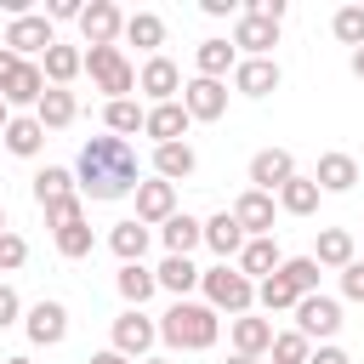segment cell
I'll list each match as a JSON object with an SVG mask.
<instances>
[{
	"label": "cell",
	"mask_w": 364,
	"mask_h": 364,
	"mask_svg": "<svg viewBox=\"0 0 364 364\" xmlns=\"http://www.w3.org/2000/svg\"><path fill=\"white\" fill-rule=\"evenodd\" d=\"M125 40L159 57V46H165V17H159V11H131V17H125Z\"/></svg>",
	"instance_id": "cell-33"
},
{
	"label": "cell",
	"mask_w": 364,
	"mask_h": 364,
	"mask_svg": "<svg viewBox=\"0 0 364 364\" xmlns=\"http://www.w3.org/2000/svg\"><path fill=\"white\" fill-rule=\"evenodd\" d=\"M182 85H188V80H182V68H176L171 57H148V63L136 68V91L154 97V108H159V102H176Z\"/></svg>",
	"instance_id": "cell-8"
},
{
	"label": "cell",
	"mask_w": 364,
	"mask_h": 364,
	"mask_svg": "<svg viewBox=\"0 0 364 364\" xmlns=\"http://www.w3.org/2000/svg\"><path fill=\"white\" fill-rule=\"evenodd\" d=\"M279 210H284V216H313V210H318V182L296 171V176L279 188Z\"/></svg>",
	"instance_id": "cell-32"
},
{
	"label": "cell",
	"mask_w": 364,
	"mask_h": 364,
	"mask_svg": "<svg viewBox=\"0 0 364 364\" xmlns=\"http://www.w3.org/2000/svg\"><path fill=\"white\" fill-rule=\"evenodd\" d=\"M142 364H171V358H154V353H148V358H142Z\"/></svg>",
	"instance_id": "cell-56"
},
{
	"label": "cell",
	"mask_w": 364,
	"mask_h": 364,
	"mask_svg": "<svg viewBox=\"0 0 364 364\" xmlns=\"http://www.w3.org/2000/svg\"><path fill=\"white\" fill-rule=\"evenodd\" d=\"M273 46H279V23H267V17H256V11H239V23H233V51L267 57Z\"/></svg>",
	"instance_id": "cell-15"
},
{
	"label": "cell",
	"mask_w": 364,
	"mask_h": 364,
	"mask_svg": "<svg viewBox=\"0 0 364 364\" xmlns=\"http://www.w3.org/2000/svg\"><path fill=\"white\" fill-rule=\"evenodd\" d=\"M353 80H364V46L353 51Z\"/></svg>",
	"instance_id": "cell-52"
},
{
	"label": "cell",
	"mask_w": 364,
	"mask_h": 364,
	"mask_svg": "<svg viewBox=\"0 0 364 364\" xmlns=\"http://www.w3.org/2000/svg\"><path fill=\"white\" fill-rule=\"evenodd\" d=\"M205 6V17H233L239 23V0H199Z\"/></svg>",
	"instance_id": "cell-48"
},
{
	"label": "cell",
	"mask_w": 364,
	"mask_h": 364,
	"mask_svg": "<svg viewBox=\"0 0 364 364\" xmlns=\"http://www.w3.org/2000/svg\"><path fill=\"white\" fill-rule=\"evenodd\" d=\"M341 296H347V301H364V262H358V256L341 267Z\"/></svg>",
	"instance_id": "cell-44"
},
{
	"label": "cell",
	"mask_w": 364,
	"mask_h": 364,
	"mask_svg": "<svg viewBox=\"0 0 364 364\" xmlns=\"http://www.w3.org/2000/svg\"><path fill=\"white\" fill-rule=\"evenodd\" d=\"M148 239H154V228H148V222H136V216H125V222H114V228H108V250L119 256V267H125V262H142Z\"/></svg>",
	"instance_id": "cell-23"
},
{
	"label": "cell",
	"mask_w": 364,
	"mask_h": 364,
	"mask_svg": "<svg viewBox=\"0 0 364 364\" xmlns=\"http://www.w3.org/2000/svg\"><path fill=\"white\" fill-rule=\"evenodd\" d=\"M46 17H51V23H80V17H85V6H80V0H51V6H46Z\"/></svg>",
	"instance_id": "cell-46"
},
{
	"label": "cell",
	"mask_w": 364,
	"mask_h": 364,
	"mask_svg": "<svg viewBox=\"0 0 364 364\" xmlns=\"http://www.w3.org/2000/svg\"><path fill=\"white\" fill-rule=\"evenodd\" d=\"M57 239V256H68V262H80V256H91V222H74V228H63V233H51Z\"/></svg>",
	"instance_id": "cell-39"
},
{
	"label": "cell",
	"mask_w": 364,
	"mask_h": 364,
	"mask_svg": "<svg viewBox=\"0 0 364 364\" xmlns=\"http://www.w3.org/2000/svg\"><path fill=\"white\" fill-rule=\"evenodd\" d=\"M205 245H210V250H216L222 262H233V256H239V250H245L250 239H245V228L233 222V210H216V216L205 222Z\"/></svg>",
	"instance_id": "cell-24"
},
{
	"label": "cell",
	"mask_w": 364,
	"mask_h": 364,
	"mask_svg": "<svg viewBox=\"0 0 364 364\" xmlns=\"http://www.w3.org/2000/svg\"><path fill=\"white\" fill-rule=\"evenodd\" d=\"M85 74L97 80V91H108V102H119V97L136 91V68L125 63L119 46H91L85 51Z\"/></svg>",
	"instance_id": "cell-4"
},
{
	"label": "cell",
	"mask_w": 364,
	"mask_h": 364,
	"mask_svg": "<svg viewBox=\"0 0 364 364\" xmlns=\"http://www.w3.org/2000/svg\"><path fill=\"white\" fill-rule=\"evenodd\" d=\"M0 46H6V51H17V57L28 63L34 51L46 57V51L57 46V28H51V17H46V11H28V17H11V28H6V40H0Z\"/></svg>",
	"instance_id": "cell-6"
},
{
	"label": "cell",
	"mask_w": 364,
	"mask_h": 364,
	"mask_svg": "<svg viewBox=\"0 0 364 364\" xmlns=\"http://www.w3.org/2000/svg\"><path fill=\"white\" fill-rule=\"evenodd\" d=\"M313 182H318V193H353V182H358V159H353V154H318Z\"/></svg>",
	"instance_id": "cell-22"
},
{
	"label": "cell",
	"mask_w": 364,
	"mask_h": 364,
	"mask_svg": "<svg viewBox=\"0 0 364 364\" xmlns=\"http://www.w3.org/2000/svg\"><path fill=\"white\" fill-rule=\"evenodd\" d=\"M188 108H182V97L176 102H159V108H148V125H142V136H154V148H165V142H182L188 136Z\"/></svg>",
	"instance_id": "cell-17"
},
{
	"label": "cell",
	"mask_w": 364,
	"mask_h": 364,
	"mask_svg": "<svg viewBox=\"0 0 364 364\" xmlns=\"http://www.w3.org/2000/svg\"><path fill=\"white\" fill-rule=\"evenodd\" d=\"M245 11H256V17H267V23H284V0H250Z\"/></svg>",
	"instance_id": "cell-47"
},
{
	"label": "cell",
	"mask_w": 364,
	"mask_h": 364,
	"mask_svg": "<svg viewBox=\"0 0 364 364\" xmlns=\"http://www.w3.org/2000/svg\"><path fill=\"white\" fill-rule=\"evenodd\" d=\"M40 68H46V85H63V91H68V80H74V74H85V51L57 40V46L40 57Z\"/></svg>",
	"instance_id": "cell-26"
},
{
	"label": "cell",
	"mask_w": 364,
	"mask_h": 364,
	"mask_svg": "<svg viewBox=\"0 0 364 364\" xmlns=\"http://www.w3.org/2000/svg\"><path fill=\"white\" fill-rule=\"evenodd\" d=\"M267 358H273V364H307V358H313V341H307L301 330H279L273 347H267Z\"/></svg>",
	"instance_id": "cell-38"
},
{
	"label": "cell",
	"mask_w": 364,
	"mask_h": 364,
	"mask_svg": "<svg viewBox=\"0 0 364 364\" xmlns=\"http://www.w3.org/2000/svg\"><path fill=\"white\" fill-rule=\"evenodd\" d=\"M330 28H336V40H341V46H353V51H358V46H364V6H341V11L330 17Z\"/></svg>",
	"instance_id": "cell-40"
},
{
	"label": "cell",
	"mask_w": 364,
	"mask_h": 364,
	"mask_svg": "<svg viewBox=\"0 0 364 364\" xmlns=\"http://www.w3.org/2000/svg\"><path fill=\"white\" fill-rule=\"evenodd\" d=\"M74 188H80V182H74L68 165H40V171H34V205H40V210L57 205V199H74Z\"/></svg>",
	"instance_id": "cell-28"
},
{
	"label": "cell",
	"mask_w": 364,
	"mask_h": 364,
	"mask_svg": "<svg viewBox=\"0 0 364 364\" xmlns=\"http://www.w3.org/2000/svg\"><path fill=\"white\" fill-rule=\"evenodd\" d=\"M296 330H301L307 341H330V336L341 330V301L324 296V290H318V296H301V301H296Z\"/></svg>",
	"instance_id": "cell-7"
},
{
	"label": "cell",
	"mask_w": 364,
	"mask_h": 364,
	"mask_svg": "<svg viewBox=\"0 0 364 364\" xmlns=\"http://www.w3.org/2000/svg\"><path fill=\"white\" fill-rule=\"evenodd\" d=\"M80 34H85V51H91V46H114V40L125 34V11H119L114 0H91L85 17H80Z\"/></svg>",
	"instance_id": "cell-10"
},
{
	"label": "cell",
	"mask_w": 364,
	"mask_h": 364,
	"mask_svg": "<svg viewBox=\"0 0 364 364\" xmlns=\"http://www.w3.org/2000/svg\"><path fill=\"white\" fill-rule=\"evenodd\" d=\"M279 63L273 57H239V68H233V91L239 97H267V91H279Z\"/></svg>",
	"instance_id": "cell-16"
},
{
	"label": "cell",
	"mask_w": 364,
	"mask_h": 364,
	"mask_svg": "<svg viewBox=\"0 0 364 364\" xmlns=\"http://www.w3.org/2000/svg\"><path fill=\"white\" fill-rule=\"evenodd\" d=\"M290 176H296V154L290 148H262L250 159V188H262V193H279Z\"/></svg>",
	"instance_id": "cell-13"
},
{
	"label": "cell",
	"mask_w": 364,
	"mask_h": 364,
	"mask_svg": "<svg viewBox=\"0 0 364 364\" xmlns=\"http://www.w3.org/2000/svg\"><path fill=\"white\" fill-rule=\"evenodd\" d=\"M6 125H11V108H6V97H0V131H6Z\"/></svg>",
	"instance_id": "cell-53"
},
{
	"label": "cell",
	"mask_w": 364,
	"mask_h": 364,
	"mask_svg": "<svg viewBox=\"0 0 364 364\" xmlns=\"http://www.w3.org/2000/svg\"><path fill=\"white\" fill-rule=\"evenodd\" d=\"M296 301H301V290H296L284 273H273V279L256 284V307H262V313H296Z\"/></svg>",
	"instance_id": "cell-36"
},
{
	"label": "cell",
	"mask_w": 364,
	"mask_h": 364,
	"mask_svg": "<svg viewBox=\"0 0 364 364\" xmlns=\"http://www.w3.org/2000/svg\"><path fill=\"white\" fill-rule=\"evenodd\" d=\"M0 233H11V228H6V205H0Z\"/></svg>",
	"instance_id": "cell-57"
},
{
	"label": "cell",
	"mask_w": 364,
	"mask_h": 364,
	"mask_svg": "<svg viewBox=\"0 0 364 364\" xmlns=\"http://www.w3.org/2000/svg\"><path fill=\"white\" fill-rule=\"evenodd\" d=\"M159 239H165V256H188L193 245H205V222L188 216V210H176V216L159 228Z\"/></svg>",
	"instance_id": "cell-29"
},
{
	"label": "cell",
	"mask_w": 364,
	"mask_h": 364,
	"mask_svg": "<svg viewBox=\"0 0 364 364\" xmlns=\"http://www.w3.org/2000/svg\"><path fill=\"white\" fill-rule=\"evenodd\" d=\"M23 330H28L34 347H57V341L68 336V307H63V301H34V307L23 313Z\"/></svg>",
	"instance_id": "cell-12"
},
{
	"label": "cell",
	"mask_w": 364,
	"mask_h": 364,
	"mask_svg": "<svg viewBox=\"0 0 364 364\" xmlns=\"http://www.w3.org/2000/svg\"><path fill=\"white\" fill-rule=\"evenodd\" d=\"M193 171H199V154H193L188 142H165V148H154V176H159V182L176 188V182H188Z\"/></svg>",
	"instance_id": "cell-21"
},
{
	"label": "cell",
	"mask_w": 364,
	"mask_h": 364,
	"mask_svg": "<svg viewBox=\"0 0 364 364\" xmlns=\"http://www.w3.org/2000/svg\"><path fill=\"white\" fill-rule=\"evenodd\" d=\"M102 125H108L114 136H125V142H131V131H142V125H148V108H142L136 97H119V102H108V108H102Z\"/></svg>",
	"instance_id": "cell-34"
},
{
	"label": "cell",
	"mask_w": 364,
	"mask_h": 364,
	"mask_svg": "<svg viewBox=\"0 0 364 364\" xmlns=\"http://www.w3.org/2000/svg\"><path fill=\"white\" fill-rule=\"evenodd\" d=\"M85 364H131V358H125V353H114V347H102V353H91Z\"/></svg>",
	"instance_id": "cell-51"
},
{
	"label": "cell",
	"mask_w": 364,
	"mask_h": 364,
	"mask_svg": "<svg viewBox=\"0 0 364 364\" xmlns=\"http://www.w3.org/2000/svg\"><path fill=\"white\" fill-rule=\"evenodd\" d=\"M307 364H353V358H347L341 347H330V341H324V347H313V358H307Z\"/></svg>",
	"instance_id": "cell-50"
},
{
	"label": "cell",
	"mask_w": 364,
	"mask_h": 364,
	"mask_svg": "<svg viewBox=\"0 0 364 364\" xmlns=\"http://www.w3.org/2000/svg\"><path fill=\"white\" fill-rule=\"evenodd\" d=\"M154 279H159V290H171L176 301H188V290L205 279V267H193L188 256H165V262L154 267Z\"/></svg>",
	"instance_id": "cell-30"
},
{
	"label": "cell",
	"mask_w": 364,
	"mask_h": 364,
	"mask_svg": "<svg viewBox=\"0 0 364 364\" xmlns=\"http://www.w3.org/2000/svg\"><path fill=\"white\" fill-rule=\"evenodd\" d=\"M182 108H188V119H205V125L222 119V114H228V80H199V74H193V80L182 85Z\"/></svg>",
	"instance_id": "cell-9"
},
{
	"label": "cell",
	"mask_w": 364,
	"mask_h": 364,
	"mask_svg": "<svg viewBox=\"0 0 364 364\" xmlns=\"http://www.w3.org/2000/svg\"><path fill=\"white\" fill-rule=\"evenodd\" d=\"M199 290H205V301H210L216 313H228V318H245V313L256 307V284H250V279H245L233 262H216V267H205Z\"/></svg>",
	"instance_id": "cell-3"
},
{
	"label": "cell",
	"mask_w": 364,
	"mask_h": 364,
	"mask_svg": "<svg viewBox=\"0 0 364 364\" xmlns=\"http://www.w3.org/2000/svg\"><path fill=\"white\" fill-rule=\"evenodd\" d=\"M0 136H6V148H11L17 159H34V154L46 148V125H40L34 114H11V125H6Z\"/></svg>",
	"instance_id": "cell-27"
},
{
	"label": "cell",
	"mask_w": 364,
	"mask_h": 364,
	"mask_svg": "<svg viewBox=\"0 0 364 364\" xmlns=\"http://www.w3.org/2000/svg\"><path fill=\"white\" fill-rule=\"evenodd\" d=\"M74 222H85V199H80V193L46 205V228H51V233H63V228H74Z\"/></svg>",
	"instance_id": "cell-42"
},
{
	"label": "cell",
	"mask_w": 364,
	"mask_h": 364,
	"mask_svg": "<svg viewBox=\"0 0 364 364\" xmlns=\"http://www.w3.org/2000/svg\"><path fill=\"white\" fill-rule=\"evenodd\" d=\"M216 336H222V313L210 301H171V313L159 318V341L171 353H205L216 347Z\"/></svg>",
	"instance_id": "cell-2"
},
{
	"label": "cell",
	"mask_w": 364,
	"mask_h": 364,
	"mask_svg": "<svg viewBox=\"0 0 364 364\" xmlns=\"http://www.w3.org/2000/svg\"><path fill=\"white\" fill-rule=\"evenodd\" d=\"M279 273H284V279H290L301 296H318V262H313V256H290Z\"/></svg>",
	"instance_id": "cell-41"
},
{
	"label": "cell",
	"mask_w": 364,
	"mask_h": 364,
	"mask_svg": "<svg viewBox=\"0 0 364 364\" xmlns=\"http://www.w3.org/2000/svg\"><path fill=\"white\" fill-rule=\"evenodd\" d=\"M46 91H51V85H46V68H40V63H23L0 97H6V108H40Z\"/></svg>",
	"instance_id": "cell-20"
},
{
	"label": "cell",
	"mask_w": 364,
	"mask_h": 364,
	"mask_svg": "<svg viewBox=\"0 0 364 364\" xmlns=\"http://www.w3.org/2000/svg\"><path fill=\"white\" fill-rule=\"evenodd\" d=\"M6 364H34V358H28V353H11V358H6Z\"/></svg>",
	"instance_id": "cell-55"
},
{
	"label": "cell",
	"mask_w": 364,
	"mask_h": 364,
	"mask_svg": "<svg viewBox=\"0 0 364 364\" xmlns=\"http://www.w3.org/2000/svg\"><path fill=\"white\" fill-rule=\"evenodd\" d=\"M273 193H262V188H245L239 199H233V222L245 228V239H267L273 233Z\"/></svg>",
	"instance_id": "cell-11"
},
{
	"label": "cell",
	"mask_w": 364,
	"mask_h": 364,
	"mask_svg": "<svg viewBox=\"0 0 364 364\" xmlns=\"http://www.w3.org/2000/svg\"><path fill=\"white\" fill-rule=\"evenodd\" d=\"M313 262H318V267H347V262H353V233H347V228H324V233L313 239Z\"/></svg>",
	"instance_id": "cell-35"
},
{
	"label": "cell",
	"mask_w": 364,
	"mask_h": 364,
	"mask_svg": "<svg viewBox=\"0 0 364 364\" xmlns=\"http://www.w3.org/2000/svg\"><path fill=\"white\" fill-rule=\"evenodd\" d=\"M171 216H176V188H171V182H159V176L136 182V222H148V228H165Z\"/></svg>",
	"instance_id": "cell-14"
},
{
	"label": "cell",
	"mask_w": 364,
	"mask_h": 364,
	"mask_svg": "<svg viewBox=\"0 0 364 364\" xmlns=\"http://www.w3.org/2000/svg\"><path fill=\"white\" fill-rule=\"evenodd\" d=\"M28 262V239L23 233H0V273H17Z\"/></svg>",
	"instance_id": "cell-43"
},
{
	"label": "cell",
	"mask_w": 364,
	"mask_h": 364,
	"mask_svg": "<svg viewBox=\"0 0 364 364\" xmlns=\"http://www.w3.org/2000/svg\"><path fill=\"white\" fill-rule=\"evenodd\" d=\"M17 68H23V57H17V51H6V46H0V91H6V85H11V74H17Z\"/></svg>",
	"instance_id": "cell-49"
},
{
	"label": "cell",
	"mask_w": 364,
	"mask_h": 364,
	"mask_svg": "<svg viewBox=\"0 0 364 364\" xmlns=\"http://www.w3.org/2000/svg\"><path fill=\"white\" fill-rule=\"evenodd\" d=\"M228 364H262V358H245V353H233V358H228Z\"/></svg>",
	"instance_id": "cell-54"
},
{
	"label": "cell",
	"mask_w": 364,
	"mask_h": 364,
	"mask_svg": "<svg viewBox=\"0 0 364 364\" xmlns=\"http://www.w3.org/2000/svg\"><path fill=\"white\" fill-rule=\"evenodd\" d=\"M154 341H159V318H148L142 307H125V313L114 318V353H125L131 364H142Z\"/></svg>",
	"instance_id": "cell-5"
},
{
	"label": "cell",
	"mask_w": 364,
	"mask_h": 364,
	"mask_svg": "<svg viewBox=\"0 0 364 364\" xmlns=\"http://www.w3.org/2000/svg\"><path fill=\"white\" fill-rule=\"evenodd\" d=\"M74 182H80V193H85V199H102V205H108V199L136 193V148H131L125 136H114V131L91 136V142L80 148Z\"/></svg>",
	"instance_id": "cell-1"
},
{
	"label": "cell",
	"mask_w": 364,
	"mask_h": 364,
	"mask_svg": "<svg viewBox=\"0 0 364 364\" xmlns=\"http://www.w3.org/2000/svg\"><path fill=\"white\" fill-rule=\"evenodd\" d=\"M74 114H80V102H74V91H63V85H51V91L40 97V108H34V119H40L46 131H63V125H74Z\"/></svg>",
	"instance_id": "cell-31"
},
{
	"label": "cell",
	"mask_w": 364,
	"mask_h": 364,
	"mask_svg": "<svg viewBox=\"0 0 364 364\" xmlns=\"http://www.w3.org/2000/svg\"><path fill=\"white\" fill-rule=\"evenodd\" d=\"M193 68H199V80H228V74L239 68L233 40H199V46H193Z\"/></svg>",
	"instance_id": "cell-19"
},
{
	"label": "cell",
	"mask_w": 364,
	"mask_h": 364,
	"mask_svg": "<svg viewBox=\"0 0 364 364\" xmlns=\"http://www.w3.org/2000/svg\"><path fill=\"white\" fill-rule=\"evenodd\" d=\"M284 267V256H279V239L267 233V239H250L245 250H239V273L250 279V284H262V279H273Z\"/></svg>",
	"instance_id": "cell-18"
},
{
	"label": "cell",
	"mask_w": 364,
	"mask_h": 364,
	"mask_svg": "<svg viewBox=\"0 0 364 364\" xmlns=\"http://www.w3.org/2000/svg\"><path fill=\"white\" fill-rule=\"evenodd\" d=\"M114 284H119V296H125L131 307H142V301H148V296L159 290V279H154V267H142V262H125Z\"/></svg>",
	"instance_id": "cell-37"
},
{
	"label": "cell",
	"mask_w": 364,
	"mask_h": 364,
	"mask_svg": "<svg viewBox=\"0 0 364 364\" xmlns=\"http://www.w3.org/2000/svg\"><path fill=\"white\" fill-rule=\"evenodd\" d=\"M17 318H23V301H17V290L0 279V330H11Z\"/></svg>",
	"instance_id": "cell-45"
},
{
	"label": "cell",
	"mask_w": 364,
	"mask_h": 364,
	"mask_svg": "<svg viewBox=\"0 0 364 364\" xmlns=\"http://www.w3.org/2000/svg\"><path fill=\"white\" fill-rule=\"evenodd\" d=\"M273 318H256V313H245V318H233V353H245V358H262L267 347H273Z\"/></svg>",
	"instance_id": "cell-25"
}]
</instances>
